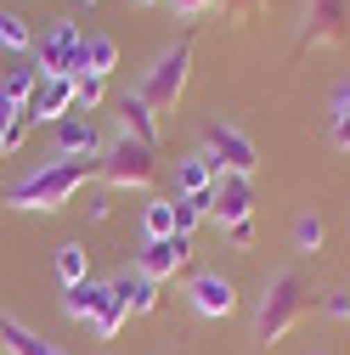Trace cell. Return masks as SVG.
<instances>
[{"label":"cell","instance_id":"7","mask_svg":"<svg viewBox=\"0 0 350 355\" xmlns=\"http://www.w3.org/2000/svg\"><path fill=\"white\" fill-rule=\"evenodd\" d=\"M344 34H350V0H305L299 51H311V46H339Z\"/></svg>","mask_w":350,"mask_h":355},{"label":"cell","instance_id":"30","mask_svg":"<svg viewBox=\"0 0 350 355\" xmlns=\"http://www.w3.org/2000/svg\"><path fill=\"white\" fill-rule=\"evenodd\" d=\"M221 237H226L232 248H243V254H249V248H254V220H238V226H226Z\"/></svg>","mask_w":350,"mask_h":355},{"label":"cell","instance_id":"36","mask_svg":"<svg viewBox=\"0 0 350 355\" xmlns=\"http://www.w3.org/2000/svg\"><path fill=\"white\" fill-rule=\"evenodd\" d=\"M311 355H328V349H311Z\"/></svg>","mask_w":350,"mask_h":355},{"label":"cell","instance_id":"24","mask_svg":"<svg viewBox=\"0 0 350 355\" xmlns=\"http://www.w3.org/2000/svg\"><path fill=\"white\" fill-rule=\"evenodd\" d=\"M124 316H130V310H124V299L108 288V293H102V304H97V316H91V333H97V338H119Z\"/></svg>","mask_w":350,"mask_h":355},{"label":"cell","instance_id":"31","mask_svg":"<svg viewBox=\"0 0 350 355\" xmlns=\"http://www.w3.org/2000/svg\"><path fill=\"white\" fill-rule=\"evenodd\" d=\"M23 136H28V113L6 124V153H17V147H23Z\"/></svg>","mask_w":350,"mask_h":355},{"label":"cell","instance_id":"9","mask_svg":"<svg viewBox=\"0 0 350 355\" xmlns=\"http://www.w3.org/2000/svg\"><path fill=\"white\" fill-rule=\"evenodd\" d=\"M187 259H192V237H164V243H142L136 248V271L147 282H169V277L187 271Z\"/></svg>","mask_w":350,"mask_h":355},{"label":"cell","instance_id":"34","mask_svg":"<svg viewBox=\"0 0 350 355\" xmlns=\"http://www.w3.org/2000/svg\"><path fill=\"white\" fill-rule=\"evenodd\" d=\"M136 6H158V0H136Z\"/></svg>","mask_w":350,"mask_h":355},{"label":"cell","instance_id":"35","mask_svg":"<svg viewBox=\"0 0 350 355\" xmlns=\"http://www.w3.org/2000/svg\"><path fill=\"white\" fill-rule=\"evenodd\" d=\"M79 6H97V0H79Z\"/></svg>","mask_w":350,"mask_h":355},{"label":"cell","instance_id":"13","mask_svg":"<svg viewBox=\"0 0 350 355\" xmlns=\"http://www.w3.org/2000/svg\"><path fill=\"white\" fill-rule=\"evenodd\" d=\"M113 113H119V136L142 141V147H158V113L147 107L142 91H119L113 96Z\"/></svg>","mask_w":350,"mask_h":355},{"label":"cell","instance_id":"33","mask_svg":"<svg viewBox=\"0 0 350 355\" xmlns=\"http://www.w3.org/2000/svg\"><path fill=\"white\" fill-rule=\"evenodd\" d=\"M0 158H6V130H0Z\"/></svg>","mask_w":350,"mask_h":355},{"label":"cell","instance_id":"2","mask_svg":"<svg viewBox=\"0 0 350 355\" xmlns=\"http://www.w3.org/2000/svg\"><path fill=\"white\" fill-rule=\"evenodd\" d=\"M305 310H311V288H305V277L288 265V271H277V277L266 282V293H260V310H254V344H260V349L283 344Z\"/></svg>","mask_w":350,"mask_h":355},{"label":"cell","instance_id":"5","mask_svg":"<svg viewBox=\"0 0 350 355\" xmlns=\"http://www.w3.org/2000/svg\"><path fill=\"white\" fill-rule=\"evenodd\" d=\"M97 169H102V181H108V187H124V192L153 187V175H158V164H153V147L130 141V136H113V141L102 147Z\"/></svg>","mask_w":350,"mask_h":355},{"label":"cell","instance_id":"14","mask_svg":"<svg viewBox=\"0 0 350 355\" xmlns=\"http://www.w3.org/2000/svg\"><path fill=\"white\" fill-rule=\"evenodd\" d=\"M215 181H221V169H215V158L198 147L187 153L181 164H175V198H198V192H215Z\"/></svg>","mask_w":350,"mask_h":355},{"label":"cell","instance_id":"26","mask_svg":"<svg viewBox=\"0 0 350 355\" xmlns=\"http://www.w3.org/2000/svg\"><path fill=\"white\" fill-rule=\"evenodd\" d=\"M328 243V220L322 214H299L294 220V254H322Z\"/></svg>","mask_w":350,"mask_h":355},{"label":"cell","instance_id":"11","mask_svg":"<svg viewBox=\"0 0 350 355\" xmlns=\"http://www.w3.org/2000/svg\"><path fill=\"white\" fill-rule=\"evenodd\" d=\"M215 226H238V220H254V187H249V175H221L215 181V209H209Z\"/></svg>","mask_w":350,"mask_h":355},{"label":"cell","instance_id":"3","mask_svg":"<svg viewBox=\"0 0 350 355\" xmlns=\"http://www.w3.org/2000/svg\"><path fill=\"white\" fill-rule=\"evenodd\" d=\"M79 23L74 17H46V28H34V51H28V62L40 68V73H51V79H74V68H79Z\"/></svg>","mask_w":350,"mask_h":355},{"label":"cell","instance_id":"20","mask_svg":"<svg viewBox=\"0 0 350 355\" xmlns=\"http://www.w3.org/2000/svg\"><path fill=\"white\" fill-rule=\"evenodd\" d=\"M108 282H79V288H62V316L68 322H91L97 316V304H102Z\"/></svg>","mask_w":350,"mask_h":355},{"label":"cell","instance_id":"1","mask_svg":"<svg viewBox=\"0 0 350 355\" xmlns=\"http://www.w3.org/2000/svg\"><path fill=\"white\" fill-rule=\"evenodd\" d=\"M85 187H91V164H62V158H46L40 169H28L17 187H6V209H23V214H57L62 203H74Z\"/></svg>","mask_w":350,"mask_h":355},{"label":"cell","instance_id":"19","mask_svg":"<svg viewBox=\"0 0 350 355\" xmlns=\"http://www.w3.org/2000/svg\"><path fill=\"white\" fill-rule=\"evenodd\" d=\"M175 237V198H147L142 203V243Z\"/></svg>","mask_w":350,"mask_h":355},{"label":"cell","instance_id":"17","mask_svg":"<svg viewBox=\"0 0 350 355\" xmlns=\"http://www.w3.org/2000/svg\"><path fill=\"white\" fill-rule=\"evenodd\" d=\"M0 344H6V355H68L62 344H51V338L28 333L17 316H0Z\"/></svg>","mask_w":350,"mask_h":355},{"label":"cell","instance_id":"10","mask_svg":"<svg viewBox=\"0 0 350 355\" xmlns=\"http://www.w3.org/2000/svg\"><path fill=\"white\" fill-rule=\"evenodd\" d=\"M102 147H108L102 130H97L91 119H74V113H68V119L57 124V153H51V158H62V164H97Z\"/></svg>","mask_w":350,"mask_h":355},{"label":"cell","instance_id":"15","mask_svg":"<svg viewBox=\"0 0 350 355\" xmlns=\"http://www.w3.org/2000/svg\"><path fill=\"white\" fill-rule=\"evenodd\" d=\"M113 68H119V40H113V34H85V40H79V68H74V79H79V73L108 79Z\"/></svg>","mask_w":350,"mask_h":355},{"label":"cell","instance_id":"16","mask_svg":"<svg viewBox=\"0 0 350 355\" xmlns=\"http://www.w3.org/2000/svg\"><path fill=\"white\" fill-rule=\"evenodd\" d=\"M108 288L124 299V310H136V316H153V310H158V282H147L136 265H130V271H119Z\"/></svg>","mask_w":350,"mask_h":355},{"label":"cell","instance_id":"25","mask_svg":"<svg viewBox=\"0 0 350 355\" xmlns=\"http://www.w3.org/2000/svg\"><path fill=\"white\" fill-rule=\"evenodd\" d=\"M328 141L339 153H350V85L333 91V107H328Z\"/></svg>","mask_w":350,"mask_h":355},{"label":"cell","instance_id":"23","mask_svg":"<svg viewBox=\"0 0 350 355\" xmlns=\"http://www.w3.org/2000/svg\"><path fill=\"white\" fill-rule=\"evenodd\" d=\"M0 46L17 51V57H28L34 51V23L23 12H0Z\"/></svg>","mask_w":350,"mask_h":355},{"label":"cell","instance_id":"18","mask_svg":"<svg viewBox=\"0 0 350 355\" xmlns=\"http://www.w3.org/2000/svg\"><path fill=\"white\" fill-rule=\"evenodd\" d=\"M51 271H57V282H62V288L91 282V248H85V243H62V248H57V259H51Z\"/></svg>","mask_w":350,"mask_h":355},{"label":"cell","instance_id":"27","mask_svg":"<svg viewBox=\"0 0 350 355\" xmlns=\"http://www.w3.org/2000/svg\"><path fill=\"white\" fill-rule=\"evenodd\" d=\"M102 102H108V79L79 73V79H74V107H102Z\"/></svg>","mask_w":350,"mask_h":355},{"label":"cell","instance_id":"12","mask_svg":"<svg viewBox=\"0 0 350 355\" xmlns=\"http://www.w3.org/2000/svg\"><path fill=\"white\" fill-rule=\"evenodd\" d=\"M28 124H62L74 113V79H51V73H40L34 85V96H28Z\"/></svg>","mask_w":350,"mask_h":355},{"label":"cell","instance_id":"21","mask_svg":"<svg viewBox=\"0 0 350 355\" xmlns=\"http://www.w3.org/2000/svg\"><path fill=\"white\" fill-rule=\"evenodd\" d=\"M34 85H40V68L28 62V57H17L6 73H0V91H6L17 107H28V96H34Z\"/></svg>","mask_w":350,"mask_h":355},{"label":"cell","instance_id":"32","mask_svg":"<svg viewBox=\"0 0 350 355\" xmlns=\"http://www.w3.org/2000/svg\"><path fill=\"white\" fill-rule=\"evenodd\" d=\"M85 214H91V220H108V214H113V198H108V192H91V203H85Z\"/></svg>","mask_w":350,"mask_h":355},{"label":"cell","instance_id":"22","mask_svg":"<svg viewBox=\"0 0 350 355\" xmlns=\"http://www.w3.org/2000/svg\"><path fill=\"white\" fill-rule=\"evenodd\" d=\"M215 209V192H198V198H175V237H192Z\"/></svg>","mask_w":350,"mask_h":355},{"label":"cell","instance_id":"8","mask_svg":"<svg viewBox=\"0 0 350 355\" xmlns=\"http://www.w3.org/2000/svg\"><path fill=\"white\" fill-rule=\"evenodd\" d=\"M187 299H192L198 316L221 322V316L238 310V282H232L226 271H192V277H187Z\"/></svg>","mask_w":350,"mask_h":355},{"label":"cell","instance_id":"4","mask_svg":"<svg viewBox=\"0 0 350 355\" xmlns=\"http://www.w3.org/2000/svg\"><path fill=\"white\" fill-rule=\"evenodd\" d=\"M187 79H192V40H181V46H169L147 73H142V85L136 91L147 96V107L153 113H169L175 102H181V91H187Z\"/></svg>","mask_w":350,"mask_h":355},{"label":"cell","instance_id":"6","mask_svg":"<svg viewBox=\"0 0 350 355\" xmlns=\"http://www.w3.org/2000/svg\"><path fill=\"white\" fill-rule=\"evenodd\" d=\"M203 153L215 158V169H221V175H254V164H260L254 141L243 136L238 124H226V119L203 124Z\"/></svg>","mask_w":350,"mask_h":355},{"label":"cell","instance_id":"28","mask_svg":"<svg viewBox=\"0 0 350 355\" xmlns=\"http://www.w3.org/2000/svg\"><path fill=\"white\" fill-rule=\"evenodd\" d=\"M317 310H322V316H333V322H350V288L322 293V299H317Z\"/></svg>","mask_w":350,"mask_h":355},{"label":"cell","instance_id":"29","mask_svg":"<svg viewBox=\"0 0 350 355\" xmlns=\"http://www.w3.org/2000/svg\"><path fill=\"white\" fill-rule=\"evenodd\" d=\"M164 6H169L175 17H203V12H215V6H226V0H164Z\"/></svg>","mask_w":350,"mask_h":355}]
</instances>
